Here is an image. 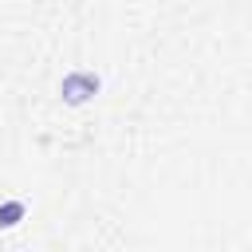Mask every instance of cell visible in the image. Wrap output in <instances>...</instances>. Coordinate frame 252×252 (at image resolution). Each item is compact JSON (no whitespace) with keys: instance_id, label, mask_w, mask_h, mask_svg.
I'll list each match as a JSON object with an SVG mask.
<instances>
[{"instance_id":"6da1fadb","label":"cell","mask_w":252,"mask_h":252,"mask_svg":"<svg viewBox=\"0 0 252 252\" xmlns=\"http://www.w3.org/2000/svg\"><path fill=\"white\" fill-rule=\"evenodd\" d=\"M98 91H102V79H98L94 71H87V67H75V71H67V75L59 79V98H63L67 106H83V102H91Z\"/></svg>"},{"instance_id":"7a4b0ae2","label":"cell","mask_w":252,"mask_h":252,"mask_svg":"<svg viewBox=\"0 0 252 252\" xmlns=\"http://www.w3.org/2000/svg\"><path fill=\"white\" fill-rule=\"evenodd\" d=\"M24 217H28V201H20V197L0 201V228H16Z\"/></svg>"}]
</instances>
